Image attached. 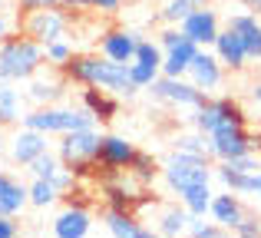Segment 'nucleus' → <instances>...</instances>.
Instances as JSON below:
<instances>
[{
	"label": "nucleus",
	"instance_id": "f257e3e1",
	"mask_svg": "<svg viewBox=\"0 0 261 238\" xmlns=\"http://www.w3.org/2000/svg\"><path fill=\"white\" fill-rule=\"evenodd\" d=\"M63 76L76 86H99V90L113 93L119 99H133L139 93V86L133 83L129 63H116V60L96 53H76L70 63L63 66Z\"/></svg>",
	"mask_w": 261,
	"mask_h": 238
},
{
	"label": "nucleus",
	"instance_id": "f03ea898",
	"mask_svg": "<svg viewBox=\"0 0 261 238\" xmlns=\"http://www.w3.org/2000/svg\"><path fill=\"white\" fill-rule=\"evenodd\" d=\"M43 66H46L43 43L27 37L23 30H13L0 43V83H27Z\"/></svg>",
	"mask_w": 261,
	"mask_h": 238
},
{
	"label": "nucleus",
	"instance_id": "7ed1b4c3",
	"mask_svg": "<svg viewBox=\"0 0 261 238\" xmlns=\"http://www.w3.org/2000/svg\"><path fill=\"white\" fill-rule=\"evenodd\" d=\"M215 179V166H212V155H195V152H182V149H172L162 162V182L166 189L175 195H182L185 189L195 186H208Z\"/></svg>",
	"mask_w": 261,
	"mask_h": 238
},
{
	"label": "nucleus",
	"instance_id": "20e7f679",
	"mask_svg": "<svg viewBox=\"0 0 261 238\" xmlns=\"http://www.w3.org/2000/svg\"><path fill=\"white\" fill-rule=\"evenodd\" d=\"M20 126L40 129V133H46V136H63V133H73V129L96 126V116L86 106L50 103V106H33V110H27L23 119H20Z\"/></svg>",
	"mask_w": 261,
	"mask_h": 238
},
{
	"label": "nucleus",
	"instance_id": "39448f33",
	"mask_svg": "<svg viewBox=\"0 0 261 238\" xmlns=\"http://www.w3.org/2000/svg\"><path fill=\"white\" fill-rule=\"evenodd\" d=\"M99 129L89 126V129H73V133H63L57 142V155L63 159L66 169H73L76 175L89 172L96 166V152H99Z\"/></svg>",
	"mask_w": 261,
	"mask_h": 238
},
{
	"label": "nucleus",
	"instance_id": "423d86ee",
	"mask_svg": "<svg viewBox=\"0 0 261 238\" xmlns=\"http://www.w3.org/2000/svg\"><path fill=\"white\" fill-rule=\"evenodd\" d=\"M73 27V13L66 7H40V10H27L20 13L17 30H23L27 37H33L37 43H50V40L66 37Z\"/></svg>",
	"mask_w": 261,
	"mask_h": 238
},
{
	"label": "nucleus",
	"instance_id": "0eeeda50",
	"mask_svg": "<svg viewBox=\"0 0 261 238\" xmlns=\"http://www.w3.org/2000/svg\"><path fill=\"white\" fill-rule=\"evenodd\" d=\"M146 93L155 99V103L172 106V110H182V113L198 110V106L208 99V93H202L189 76H166V73H162V76L155 80V83L149 86Z\"/></svg>",
	"mask_w": 261,
	"mask_h": 238
},
{
	"label": "nucleus",
	"instance_id": "6e6552de",
	"mask_svg": "<svg viewBox=\"0 0 261 238\" xmlns=\"http://www.w3.org/2000/svg\"><path fill=\"white\" fill-rule=\"evenodd\" d=\"M255 149V136L248 133V126L238 119H228L222 126H215L208 133V155L212 162H228V159H238V155L251 152Z\"/></svg>",
	"mask_w": 261,
	"mask_h": 238
},
{
	"label": "nucleus",
	"instance_id": "1a4fd4ad",
	"mask_svg": "<svg viewBox=\"0 0 261 238\" xmlns=\"http://www.w3.org/2000/svg\"><path fill=\"white\" fill-rule=\"evenodd\" d=\"M192 126L198 129V133H205L208 136L215 126H222V122H228V119H238V122H248V116H245V110H242V103L238 99H231V96H208L198 110H192Z\"/></svg>",
	"mask_w": 261,
	"mask_h": 238
},
{
	"label": "nucleus",
	"instance_id": "9d476101",
	"mask_svg": "<svg viewBox=\"0 0 261 238\" xmlns=\"http://www.w3.org/2000/svg\"><path fill=\"white\" fill-rule=\"evenodd\" d=\"M162 43L155 37H142L139 46H136V57L133 63H129V73H133V83L139 86V90H149V86L155 83V80L162 76Z\"/></svg>",
	"mask_w": 261,
	"mask_h": 238
},
{
	"label": "nucleus",
	"instance_id": "9b49d317",
	"mask_svg": "<svg viewBox=\"0 0 261 238\" xmlns=\"http://www.w3.org/2000/svg\"><path fill=\"white\" fill-rule=\"evenodd\" d=\"M185 76H189L202 93H208V96H212V93L222 90V83H225V66H222V60L215 57L212 46H198V53L192 57L189 73H185Z\"/></svg>",
	"mask_w": 261,
	"mask_h": 238
},
{
	"label": "nucleus",
	"instance_id": "f8f14e48",
	"mask_svg": "<svg viewBox=\"0 0 261 238\" xmlns=\"http://www.w3.org/2000/svg\"><path fill=\"white\" fill-rule=\"evenodd\" d=\"M178 27H182V33L192 40V43L212 46V43H215V37L222 33V17H218V10L212 4H205V7H198V10H192Z\"/></svg>",
	"mask_w": 261,
	"mask_h": 238
},
{
	"label": "nucleus",
	"instance_id": "ddd939ff",
	"mask_svg": "<svg viewBox=\"0 0 261 238\" xmlns=\"http://www.w3.org/2000/svg\"><path fill=\"white\" fill-rule=\"evenodd\" d=\"M66 83L70 80L63 76V70L60 73H50V70H40V73H33L30 80H27V93L23 96L30 99L33 106H50V103H60V99L66 96Z\"/></svg>",
	"mask_w": 261,
	"mask_h": 238
},
{
	"label": "nucleus",
	"instance_id": "4468645a",
	"mask_svg": "<svg viewBox=\"0 0 261 238\" xmlns=\"http://www.w3.org/2000/svg\"><path fill=\"white\" fill-rule=\"evenodd\" d=\"M50 136L40 133V129H30V126H20L17 133L10 136V146H7V152H10V162L13 166H30L33 159H37L40 152H46L50 149Z\"/></svg>",
	"mask_w": 261,
	"mask_h": 238
},
{
	"label": "nucleus",
	"instance_id": "2eb2a0df",
	"mask_svg": "<svg viewBox=\"0 0 261 238\" xmlns=\"http://www.w3.org/2000/svg\"><path fill=\"white\" fill-rule=\"evenodd\" d=\"M139 33L129 30V27H109V30L99 33V53L116 63H133L136 46H139Z\"/></svg>",
	"mask_w": 261,
	"mask_h": 238
},
{
	"label": "nucleus",
	"instance_id": "dca6fc26",
	"mask_svg": "<svg viewBox=\"0 0 261 238\" xmlns=\"http://www.w3.org/2000/svg\"><path fill=\"white\" fill-rule=\"evenodd\" d=\"M139 149L126 139V136H116V133H102L99 136V152H96V166L102 169H129L136 159Z\"/></svg>",
	"mask_w": 261,
	"mask_h": 238
},
{
	"label": "nucleus",
	"instance_id": "f3484780",
	"mask_svg": "<svg viewBox=\"0 0 261 238\" xmlns=\"http://www.w3.org/2000/svg\"><path fill=\"white\" fill-rule=\"evenodd\" d=\"M50 232L57 238H86L89 232H93V212L83 205H66L57 212V219H53Z\"/></svg>",
	"mask_w": 261,
	"mask_h": 238
},
{
	"label": "nucleus",
	"instance_id": "a211bd4d",
	"mask_svg": "<svg viewBox=\"0 0 261 238\" xmlns=\"http://www.w3.org/2000/svg\"><path fill=\"white\" fill-rule=\"evenodd\" d=\"M102 228L116 238H152V228H146L133 215V208H122V205H106V212H102Z\"/></svg>",
	"mask_w": 261,
	"mask_h": 238
},
{
	"label": "nucleus",
	"instance_id": "6ab92c4d",
	"mask_svg": "<svg viewBox=\"0 0 261 238\" xmlns=\"http://www.w3.org/2000/svg\"><path fill=\"white\" fill-rule=\"evenodd\" d=\"M212 50H215V57L222 60L225 70H231V73H242L245 66L251 63V57H248V50H245L242 37H238V33L231 30V27H222V33L215 37Z\"/></svg>",
	"mask_w": 261,
	"mask_h": 238
},
{
	"label": "nucleus",
	"instance_id": "aec40b11",
	"mask_svg": "<svg viewBox=\"0 0 261 238\" xmlns=\"http://www.w3.org/2000/svg\"><path fill=\"white\" fill-rule=\"evenodd\" d=\"M225 27H231V30L242 37V43H245V50H248L251 60H261V13L235 10V13H228Z\"/></svg>",
	"mask_w": 261,
	"mask_h": 238
},
{
	"label": "nucleus",
	"instance_id": "412c9836",
	"mask_svg": "<svg viewBox=\"0 0 261 238\" xmlns=\"http://www.w3.org/2000/svg\"><path fill=\"white\" fill-rule=\"evenodd\" d=\"M208 219H215L225 232H231V228L245 219V202H242V195L231 192V189L215 192V195H212V205H208Z\"/></svg>",
	"mask_w": 261,
	"mask_h": 238
},
{
	"label": "nucleus",
	"instance_id": "4be33fe9",
	"mask_svg": "<svg viewBox=\"0 0 261 238\" xmlns=\"http://www.w3.org/2000/svg\"><path fill=\"white\" fill-rule=\"evenodd\" d=\"M27 205H30L27 182H20L13 172H4V169H0V215H13V219H17Z\"/></svg>",
	"mask_w": 261,
	"mask_h": 238
},
{
	"label": "nucleus",
	"instance_id": "5701e85b",
	"mask_svg": "<svg viewBox=\"0 0 261 238\" xmlns=\"http://www.w3.org/2000/svg\"><path fill=\"white\" fill-rule=\"evenodd\" d=\"M80 106H86V110L96 116V122H113L116 113H119V96L99 90V86H83V93H80Z\"/></svg>",
	"mask_w": 261,
	"mask_h": 238
},
{
	"label": "nucleus",
	"instance_id": "b1692460",
	"mask_svg": "<svg viewBox=\"0 0 261 238\" xmlns=\"http://www.w3.org/2000/svg\"><path fill=\"white\" fill-rule=\"evenodd\" d=\"M195 53H198V43H192L189 37H182L172 46H166V53H162V73L166 76H185Z\"/></svg>",
	"mask_w": 261,
	"mask_h": 238
},
{
	"label": "nucleus",
	"instance_id": "393cba45",
	"mask_svg": "<svg viewBox=\"0 0 261 238\" xmlns=\"http://www.w3.org/2000/svg\"><path fill=\"white\" fill-rule=\"evenodd\" d=\"M192 219H195V215H192L182 202H172V205H166L159 215H155V232H159V235H169V238L189 235Z\"/></svg>",
	"mask_w": 261,
	"mask_h": 238
},
{
	"label": "nucleus",
	"instance_id": "a878e982",
	"mask_svg": "<svg viewBox=\"0 0 261 238\" xmlns=\"http://www.w3.org/2000/svg\"><path fill=\"white\" fill-rule=\"evenodd\" d=\"M23 96H20L17 83H0V119L4 126H20L23 119Z\"/></svg>",
	"mask_w": 261,
	"mask_h": 238
},
{
	"label": "nucleus",
	"instance_id": "bb28decb",
	"mask_svg": "<svg viewBox=\"0 0 261 238\" xmlns=\"http://www.w3.org/2000/svg\"><path fill=\"white\" fill-rule=\"evenodd\" d=\"M27 192H30L33 208H53L60 202V195H63L53 179H33V175H30V182H27Z\"/></svg>",
	"mask_w": 261,
	"mask_h": 238
},
{
	"label": "nucleus",
	"instance_id": "cd10ccee",
	"mask_svg": "<svg viewBox=\"0 0 261 238\" xmlns=\"http://www.w3.org/2000/svg\"><path fill=\"white\" fill-rule=\"evenodd\" d=\"M43 57H46V66H50V70H63V66L76 57V46H73L70 37H60V40L43 43Z\"/></svg>",
	"mask_w": 261,
	"mask_h": 238
},
{
	"label": "nucleus",
	"instance_id": "c85d7f7f",
	"mask_svg": "<svg viewBox=\"0 0 261 238\" xmlns=\"http://www.w3.org/2000/svg\"><path fill=\"white\" fill-rule=\"evenodd\" d=\"M205 4H212V0H162L159 20L162 23H182L192 10H198V7H205Z\"/></svg>",
	"mask_w": 261,
	"mask_h": 238
},
{
	"label": "nucleus",
	"instance_id": "c756f323",
	"mask_svg": "<svg viewBox=\"0 0 261 238\" xmlns=\"http://www.w3.org/2000/svg\"><path fill=\"white\" fill-rule=\"evenodd\" d=\"M212 195H215V189H212V182L208 186H195V189H185L182 195H178V202H182L185 208H189L192 215H208V205H212Z\"/></svg>",
	"mask_w": 261,
	"mask_h": 238
},
{
	"label": "nucleus",
	"instance_id": "7c9ffc66",
	"mask_svg": "<svg viewBox=\"0 0 261 238\" xmlns=\"http://www.w3.org/2000/svg\"><path fill=\"white\" fill-rule=\"evenodd\" d=\"M129 172H133L136 179L142 182V186H152V182L162 175V162L155 159L152 152H136V159H133V166H129Z\"/></svg>",
	"mask_w": 261,
	"mask_h": 238
},
{
	"label": "nucleus",
	"instance_id": "2f4dec72",
	"mask_svg": "<svg viewBox=\"0 0 261 238\" xmlns=\"http://www.w3.org/2000/svg\"><path fill=\"white\" fill-rule=\"evenodd\" d=\"M172 149H182V152H195V155H208V136L198 133L195 126L185 129V133L172 136Z\"/></svg>",
	"mask_w": 261,
	"mask_h": 238
},
{
	"label": "nucleus",
	"instance_id": "473e14b6",
	"mask_svg": "<svg viewBox=\"0 0 261 238\" xmlns=\"http://www.w3.org/2000/svg\"><path fill=\"white\" fill-rule=\"evenodd\" d=\"M60 169H63V159H60L57 152H50V149H46V152H40L37 159L27 166V172H30L33 179H57Z\"/></svg>",
	"mask_w": 261,
	"mask_h": 238
},
{
	"label": "nucleus",
	"instance_id": "72a5a7b5",
	"mask_svg": "<svg viewBox=\"0 0 261 238\" xmlns=\"http://www.w3.org/2000/svg\"><path fill=\"white\" fill-rule=\"evenodd\" d=\"M189 235H192V238H218V235H225V228L218 225L215 219H208V222H205V215H198V219H192Z\"/></svg>",
	"mask_w": 261,
	"mask_h": 238
},
{
	"label": "nucleus",
	"instance_id": "f704fd0d",
	"mask_svg": "<svg viewBox=\"0 0 261 238\" xmlns=\"http://www.w3.org/2000/svg\"><path fill=\"white\" fill-rule=\"evenodd\" d=\"M242 199L261 202V169H255V172H245V182H242Z\"/></svg>",
	"mask_w": 261,
	"mask_h": 238
},
{
	"label": "nucleus",
	"instance_id": "c9c22d12",
	"mask_svg": "<svg viewBox=\"0 0 261 238\" xmlns=\"http://www.w3.org/2000/svg\"><path fill=\"white\" fill-rule=\"evenodd\" d=\"M231 232L242 235V238H258V235H261V219H258V215H248V212H245V219L238 222Z\"/></svg>",
	"mask_w": 261,
	"mask_h": 238
},
{
	"label": "nucleus",
	"instance_id": "e433bc0d",
	"mask_svg": "<svg viewBox=\"0 0 261 238\" xmlns=\"http://www.w3.org/2000/svg\"><path fill=\"white\" fill-rule=\"evenodd\" d=\"M122 0H86V10L99 13V17H113V13H119Z\"/></svg>",
	"mask_w": 261,
	"mask_h": 238
},
{
	"label": "nucleus",
	"instance_id": "4c0bfd02",
	"mask_svg": "<svg viewBox=\"0 0 261 238\" xmlns=\"http://www.w3.org/2000/svg\"><path fill=\"white\" fill-rule=\"evenodd\" d=\"M228 166H235L238 172H255V169H261V155H255V149L245 155H238V159H228Z\"/></svg>",
	"mask_w": 261,
	"mask_h": 238
},
{
	"label": "nucleus",
	"instance_id": "58836bf2",
	"mask_svg": "<svg viewBox=\"0 0 261 238\" xmlns=\"http://www.w3.org/2000/svg\"><path fill=\"white\" fill-rule=\"evenodd\" d=\"M17 232H20L17 219L13 215H0V238H17Z\"/></svg>",
	"mask_w": 261,
	"mask_h": 238
},
{
	"label": "nucleus",
	"instance_id": "ea45409f",
	"mask_svg": "<svg viewBox=\"0 0 261 238\" xmlns=\"http://www.w3.org/2000/svg\"><path fill=\"white\" fill-rule=\"evenodd\" d=\"M60 0H17V13H27V10H40V7H57Z\"/></svg>",
	"mask_w": 261,
	"mask_h": 238
},
{
	"label": "nucleus",
	"instance_id": "a19ab883",
	"mask_svg": "<svg viewBox=\"0 0 261 238\" xmlns=\"http://www.w3.org/2000/svg\"><path fill=\"white\" fill-rule=\"evenodd\" d=\"M10 33H13V20L7 17V10H0V43H4Z\"/></svg>",
	"mask_w": 261,
	"mask_h": 238
},
{
	"label": "nucleus",
	"instance_id": "79ce46f5",
	"mask_svg": "<svg viewBox=\"0 0 261 238\" xmlns=\"http://www.w3.org/2000/svg\"><path fill=\"white\" fill-rule=\"evenodd\" d=\"M60 7H66V10H86V0H60Z\"/></svg>",
	"mask_w": 261,
	"mask_h": 238
},
{
	"label": "nucleus",
	"instance_id": "37998d69",
	"mask_svg": "<svg viewBox=\"0 0 261 238\" xmlns=\"http://www.w3.org/2000/svg\"><path fill=\"white\" fill-rule=\"evenodd\" d=\"M238 4H242L245 10H255V13H261V0H238Z\"/></svg>",
	"mask_w": 261,
	"mask_h": 238
},
{
	"label": "nucleus",
	"instance_id": "c03bdc74",
	"mask_svg": "<svg viewBox=\"0 0 261 238\" xmlns=\"http://www.w3.org/2000/svg\"><path fill=\"white\" fill-rule=\"evenodd\" d=\"M251 99H255V103L261 106V83H255V86H251Z\"/></svg>",
	"mask_w": 261,
	"mask_h": 238
},
{
	"label": "nucleus",
	"instance_id": "a18cd8bd",
	"mask_svg": "<svg viewBox=\"0 0 261 238\" xmlns=\"http://www.w3.org/2000/svg\"><path fill=\"white\" fill-rule=\"evenodd\" d=\"M0 10H7V0H0Z\"/></svg>",
	"mask_w": 261,
	"mask_h": 238
},
{
	"label": "nucleus",
	"instance_id": "49530a36",
	"mask_svg": "<svg viewBox=\"0 0 261 238\" xmlns=\"http://www.w3.org/2000/svg\"><path fill=\"white\" fill-rule=\"evenodd\" d=\"M0 152H4V139H0Z\"/></svg>",
	"mask_w": 261,
	"mask_h": 238
},
{
	"label": "nucleus",
	"instance_id": "de8ad7c7",
	"mask_svg": "<svg viewBox=\"0 0 261 238\" xmlns=\"http://www.w3.org/2000/svg\"><path fill=\"white\" fill-rule=\"evenodd\" d=\"M0 126H4V119H0Z\"/></svg>",
	"mask_w": 261,
	"mask_h": 238
}]
</instances>
